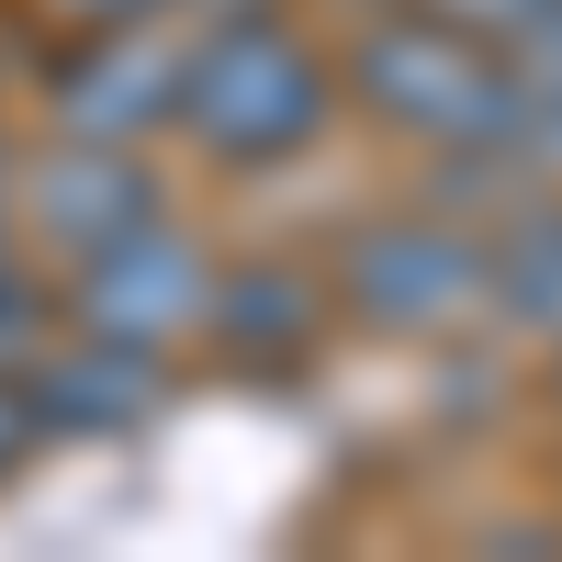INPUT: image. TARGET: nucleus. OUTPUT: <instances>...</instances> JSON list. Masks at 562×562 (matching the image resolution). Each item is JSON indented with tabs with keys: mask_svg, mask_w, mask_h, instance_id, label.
Here are the masks:
<instances>
[{
	"mask_svg": "<svg viewBox=\"0 0 562 562\" xmlns=\"http://www.w3.org/2000/svg\"><path fill=\"white\" fill-rule=\"evenodd\" d=\"M169 203V158L158 147H124V135H57L34 124V147H12V225L23 248L45 259H79L124 237V225H147Z\"/></svg>",
	"mask_w": 562,
	"mask_h": 562,
	"instance_id": "nucleus-6",
	"label": "nucleus"
},
{
	"mask_svg": "<svg viewBox=\"0 0 562 562\" xmlns=\"http://www.w3.org/2000/svg\"><path fill=\"white\" fill-rule=\"evenodd\" d=\"M416 12H439V23H461V34H484V45H506V57H518V45L562 12V0H416Z\"/></svg>",
	"mask_w": 562,
	"mask_h": 562,
	"instance_id": "nucleus-13",
	"label": "nucleus"
},
{
	"mask_svg": "<svg viewBox=\"0 0 562 562\" xmlns=\"http://www.w3.org/2000/svg\"><path fill=\"white\" fill-rule=\"evenodd\" d=\"M57 326H68V304H57V259L12 237V248H0V360H34Z\"/></svg>",
	"mask_w": 562,
	"mask_h": 562,
	"instance_id": "nucleus-10",
	"label": "nucleus"
},
{
	"mask_svg": "<svg viewBox=\"0 0 562 562\" xmlns=\"http://www.w3.org/2000/svg\"><path fill=\"white\" fill-rule=\"evenodd\" d=\"M34 23H214V12H248V0H23Z\"/></svg>",
	"mask_w": 562,
	"mask_h": 562,
	"instance_id": "nucleus-11",
	"label": "nucleus"
},
{
	"mask_svg": "<svg viewBox=\"0 0 562 562\" xmlns=\"http://www.w3.org/2000/svg\"><path fill=\"white\" fill-rule=\"evenodd\" d=\"M214 270H225V248L180 203H158L147 225H124V237L57 259V304H68V326H90V338H124V349L180 360V349H203Z\"/></svg>",
	"mask_w": 562,
	"mask_h": 562,
	"instance_id": "nucleus-4",
	"label": "nucleus"
},
{
	"mask_svg": "<svg viewBox=\"0 0 562 562\" xmlns=\"http://www.w3.org/2000/svg\"><path fill=\"white\" fill-rule=\"evenodd\" d=\"M338 338V293H326V259L293 248H225L214 304H203V360L237 371V383H293L326 360Z\"/></svg>",
	"mask_w": 562,
	"mask_h": 562,
	"instance_id": "nucleus-7",
	"label": "nucleus"
},
{
	"mask_svg": "<svg viewBox=\"0 0 562 562\" xmlns=\"http://www.w3.org/2000/svg\"><path fill=\"white\" fill-rule=\"evenodd\" d=\"M551 416H562V338H551Z\"/></svg>",
	"mask_w": 562,
	"mask_h": 562,
	"instance_id": "nucleus-16",
	"label": "nucleus"
},
{
	"mask_svg": "<svg viewBox=\"0 0 562 562\" xmlns=\"http://www.w3.org/2000/svg\"><path fill=\"white\" fill-rule=\"evenodd\" d=\"M518 68H529V79H551V90H562V12H551V23H540V34H529V45H518Z\"/></svg>",
	"mask_w": 562,
	"mask_h": 562,
	"instance_id": "nucleus-14",
	"label": "nucleus"
},
{
	"mask_svg": "<svg viewBox=\"0 0 562 562\" xmlns=\"http://www.w3.org/2000/svg\"><path fill=\"white\" fill-rule=\"evenodd\" d=\"M338 90L416 169H484L506 147V124H518V102H529V68L484 34L416 12V0H371L338 45Z\"/></svg>",
	"mask_w": 562,
	"mask_h": 562,
	"instance_id": "nucleus-2",
	"label": "nucleus"
},
{
	"mask_svg": "<svg viewBox=\"0 0 562 562\" xmlns=\"http://www.w3.org/2000/svg\"><path fill=\"white\" fill-rule=\"evenodd\" d=\"M326 293H338V326L394 349L461 338V326H495V237L473 203H371L326 237Z\"/></svg>",
	"mask_w": 562,
	"mask_h": 562,
	"instance_id": "nucleus-3",
	"label": "nucleus"
},
{
	"mask_svg": "<svg viewBox=\"0 0 562 562\" xmlns=\"http://www.w3.org/2000/svg\"><path fill=\"white\" fill-rule=\"evenodd\" d=\"M23 225H12V147H0V248H12Z\"/></svg>",
	"mask_w": 562,
	"mask_h": 562,
	"instance_id": "nucleus-15",
	"label": "nucleus"
},
{
	"mask_svg": "<svg viewBox=\"0 0 562 562\" xmlns=\"http://www.w3.org/2000/svg\"><path fill=\"white\" fill-rule=\"evenodd\" d=\"M23 383H34V405H45V439H135L147 416L169 405V360L158 349H124V338H90V326H57L34 360H23Z\"/></svg>",
	"mask_w": 562,
	"mask_h": 562,
	"instance_id": "nucleus-8",
	"label": "nucleus"
},
{
	"mask_svg": "<svg viewBox=\"0 0 562 562\" xmlns=\"http://www.w3.org/2000/svg\"><path fill=\"white\" fill-rule=\"evenodd\" d=\"M0 113H12V57H0Z\"/></svg>",
	"mask_w": 562,
	"mask_h": 562,
	"instance_id": "nucleus-17",
	"label": "nucleus"
},
{
	"mask_svg": "<svg viewBox=\"0 0 562 562\" xmlns=\"http://www.w3.org/2000/svg\"><path fill=\"white\" fill-rule=\"evenodd\" d=\"M495 326H518V338H562V192H529L506 203L495 225Z\"/></svg>",
	"mask_w": 562,
	"mask_h": 562,
	"instance_id": "nucleus-9",
	"label": "nucleus"
},
{
	"mask_svg": "<svg viewBox=\"0 0 562 562\" xmlns=\"http://www.w3.org/2000/svg\"><path fill=\"white\" fill-rule=\"evenodd\" d=\"M349 124L338 45L293 23V0H248V12L180 23V113L169 147L214 180H281L304 169L326 135Z\"/></svg>",
	"mask_w": 562,
	"mask_h": 562,
	"instance_id": "nucleus-1",
	"label": "nucleus"
},
{
	"mask_svg": "<svg viewBox=\"0 0 562 562\" xmlns=\"http://www.w3.org/2000/svg\"><path fill=\"white\" fill-rule=\"evenodd\" d=\"M34 124L57 135H124L169 147L180 113V23H45V57L23 79Z\"/></svg>",
	"mask_w": 562,
	"mask_h": 562,
	"instance_id": "nucleus-5",
	"label": "nucleus"
},
{
	"mask_svg": "<svg viewBox=\"0 0 562 562\" xmlns=\"http://www.w3.org/2000/svg\"><path fill=\"white\" fill-rule=\"evenodd\" d=\"M45 450H57V439H45V405L23 383V360H0V484H23Z\"/></svg>",
	"mask_w": 562,
	"mask_h": 562,
	"instance_id": "nucleus-12",
	"label": "nucleus"
}]
</instances>
